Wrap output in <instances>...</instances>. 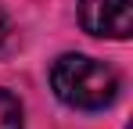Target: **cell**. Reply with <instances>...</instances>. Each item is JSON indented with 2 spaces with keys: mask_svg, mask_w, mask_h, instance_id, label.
<instances>
[{
  "mask_svg": "<svg viewBox=\"0 0 133 129\" xmlns=\"http://www.w3.org/2000/svg\"><path fill=\"white\" fill-rule=\"evenodd\" d=\"M0 129H25V115H22V101L0 86Z\"/></svg>",
  "mask_w": 133,
  "mask_h": 129,
  "instance_id": "3",
  "label": "cell"
},
{
  "mask_svg": "<svg viewBox=\"0 0 133 129\" xmlns=\"http://www.w3.org/2000/svg\"><path fill=\"white\" fill-rule=\"evenodd\" d=\"M79 25L97 40H130L133 4L130 0H79Z\"/></svg>",
  "mask_w": 133,
  "mask_h": 129,
  "instance_id": "2",
  "label": "cell"
},
{
  "mask_svg": "<svg viewBox=\"0 0 133 129\" xmlns=\"http://www.w3.org/2000/svg\"><path fill=\"white\" fill-rule=\"evenodd\" d=\"M50 86L58 101L76 111H104L119 97V72L90 54H61L50 64Z\"/></svg>",
  "mask_w": 133,
  "mask_h": 129,
  "instance_id": "1",
  "label": "cell"
},
{
  "mask_svg": "<svg viewBox=\"0 0 133 129\" xmlns=\"http://www.w3.org/2000/svg\"><path fill=\"white\" fill-rule=\"evenodd\" d=\"M4 36H7V15H4V7H0V43H4Z\"/></svg>",
  "mask_w": 133,
  "mask_h": 129,
  "instance_id": "4",
  "label": "cell"
}]
</instances>
